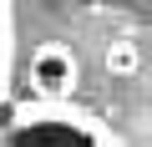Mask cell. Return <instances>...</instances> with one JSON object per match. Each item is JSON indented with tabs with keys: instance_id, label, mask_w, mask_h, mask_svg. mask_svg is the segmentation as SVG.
<instances>
[{
	"instance_id": "cell-1",
	"label": "cell",
	"mask_w": 152,
	"mask_h": 147,
	"mask_svg": "<svg viewBox=\"0 0 152 147\" xmlns=\"http://www.w3.org/2000/svg\"><path fill=\"white\" fill-rule=\"evenodd\" d=\"M107 132L66 97H36L31 107H15V117L0 127V142H102Z\"/></svg>"
},
{
	"instance_id": "cell-2",
	"label": "cell",
	"mask_w": 152,
	"mask_h": 147,
	"mask_svg": "<svg viewBox=\"0 0 152 147\" xmlns=\"http://www.w3.org/2000/svg\"><path fill=\"white\" fill-rule=\"evenodd\" d=\"M31 86L41 97H66L76 86V61H71L66 46H41L31 56Z\"/></svg>"
},
{
	"instance_id": "cell-3",
	"label": "cell",
	"mask_w": 152,
	"mask_h": 147,
	"mask_svg": "<svg viewBox=\"0 0 152 147\" xmlns=\"http://www.w3.org/2000/svg\"><path fill=\"white\" fill-rule=\"evenodd\" d=\"M10 51H15V20H10V0H0V102L10 91Z\"/></svg>"
},
{
	"instance_id": "cell-4",
	"label": "cell",
	"mask_w": 152,
	"mask_h": 147,
	"mask_svg": "<svg viewBox=\"0 0 152 147\" xmlns=\"http://www.w3.org/2000/svg\"><path fill=\"white\" fill-rule=\"evenodd\" d=\"M107 66H112V71H132V66H137V56H132V46H112V56H107Z\"/></svg>"
}]
</instances>
